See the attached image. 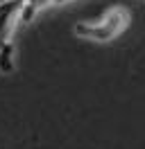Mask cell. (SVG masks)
Returning a JSON list of instances; mask_svg holds the SVG:
<instances>
[{
	"label": "cell",
	"mask_w": 145,
	"mask_h": 149,
	"mask_svg": "<svg viewBox=\"0 0 145 149\" xmlns=\"http://www.w3.org/2000/svg\"><path fill=\"white\" fill-rule=\"evenodd\" d=\"M0 72L9 74L14 72V43H2L0 45Z\"/></svg>",
	"instance_id": "cell-3"
},
{
	"label": "cell",
	"mask_w": 145,
	"mask_h": 149,
	"mask_svg": "<svg viewBox=\"0 0 145 149\" xmlns=\"http://www.w3.org/2000/svg\"><path fill=\"white\" fill-rule=\"evenodd\" d=\"M132 23V11L116 5V7H109L102 18L91 20V23H77L75 25V34L82 38H89V41H98V43H107L118 38Z\"/></svg>",
	"instance_id": "cell-1"
},
{
	"label": "cell",
	"mask_w": 145,
	"mask_h": 149,
	"mask_svg": "<svg viewBox=\"0 0 145 149\" xmlns=\"http://www.w3.org/2000/svg\"><path fill=\"white\" fill-rule=\"evenodd\" d=\"M23 0H7L0 2V45L11 41L14 25L18 23V11H20Z\"/></svg>",
	"instance_id": "cell-2"
}]
</instances>
